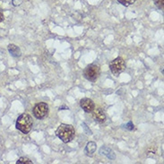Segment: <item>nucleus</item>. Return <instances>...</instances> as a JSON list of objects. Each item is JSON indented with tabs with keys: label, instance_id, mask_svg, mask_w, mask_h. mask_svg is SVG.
Instances as JSON below:
<instances>
[{
	"label": "nucleus",
	"instance_id": "nucleus-2",
	"mask_svg": "<svg viewBox=\"0 0 164 164\" xmlns=\"http://www.w3.org/2000/svg\"><path fill=\"white\" fill-rule=\"evenodd\" d=\"M33 118L31 117V115H29L27 113H23V114L20 115L16 120V124H15L16 128L24 135H27L31 132L32 128H33Z\"/></svg>",
	"mask_w": 164,
	"mask_h": 164
},
{
	"label": "nucleus",
	"instance_id": "nucleus-6",
	"mask_svg": "<svg viewBox=\"0 0 164 164\" xmlns=\"http://www.w3.org/2000/svg\"><path fill=\"white\" fill-rule=\"evenodd\" d=\"M80 107L86 113H92L95 109V104L91 99L84 98L80 100Z\"/></svg>",
	"mask_w": 164,
	"mask_h": 164
},
{
	"label": "nucleus",
	"instance_id": "nucleus-1",
	"mask_svg": "<svg viewBox=\"0 0 164 164\" xmlns=\"http://www.w3.org/2000/svg\"><path fill=\"white\" fill-rule=\"evenodd\" d=\"M57 136L65 144L71 142L75 135L74 126L68 124H61L56 130Z\"/></svg>",
	"mask_w": 164,
	"mask_h": 164
},
{
	"label": "nucleus",
	"instance_id": "nucleus-7",
	"mask_svg": "<svg viewBox=\"0 0 164 164\" xmlns=\"http://www.w3.org/2000/svg\"><path fill=\"white\" fill-rule=\"evenodd\" d=\"M92 113V117H93V118H94V120L97 121L98 123L102 124V123L105 122L106 119H107L105 112L103 111V110L100 109V108L94 109Z\"/></svg>",
	"mask_w": 164,
	"mask_h": 164
},
{
	"label": "nucleus",
	"instance_id": "nucleus-14",
	"mask_svg": "<svg viewBox=\"0 0 164 164\" xmlns=\"http://www.w3.org/2000/svg\"><path fill=\"white\" fill-rule=\"evenodd\" d=\"M125 127L126 129H127V130H129V131H132V130H134L135 126H134V123H133L132 121H129V122L125 126Z\"/></svg>",
	"mask_w": 164,
	"mask_h": 164
},
{
	"label": "nucleus",
	"instance_id": "nucleus-16",
	"mask_svg": "<svg viewBox=\"0 0 164 164\" xmlns=\"http://www.w3.org/2000/svg\"><path fill=\"white\" fill-rule=\"evenodd\" d=\"M64 109H66V110H68V108L67 107H65V106H63V107H59V110H64Z\"/></svg>",
	"mask_w": 164,
	"mask_h": 164
},
{
	"label": "nucleus",
	"instance_id": "nucleus-5",
	"mask_svg": "<svg viewBox=\"0 0 164 164\" xmlns=\"http://www.w3.org/2000/svg\"><path fill=\"white\" fill-rule=\"evenodd\" d=\"M126 69V63L124 59L118 57L110 63V70L115 75L118 76Z\"/></svg>",
	"mask_w": 164,
	"mask_h": 164
},
{
	"label": "nucleus",
	"instance_id": "nucleus-12",
	"mask_svg": "<svg viewBox=\"0 0 164 164\" xmlns=\"http://www.w3.org/2000/svg\"><path fill=\"white\" fill-rule=\"evenodd\" d=\"M16 164H33V161L28 157H21L16 161Z\"/></svg>",
	"mask_w": 164,
	"mask_h": 164
},
{
	"label": "nucleus",
	"instance_id": "nucleus-13",
	"mask_svg": "<svg viewBox=\"0 0 164 164\" xmlns=\"http://www.w3.org/2000/svg\"><path fill=\"white\" fill-rule=\"evenodd\" d=\"M154 5H155L159 9L163 10L164 0H154Z\"/></svg>",
	"mask_w": 164,
	"mask_h": 164
},
{
	"label": "nucleus",
	"instance_id": "nucleus-3",
	"mask_svg": "<svg viewBox=\"0 0 164 164\" xmlns=\"http://www.w3.org/2000/svg\"><path fill=\"white\" fill-rule=\"evenodd\" d=\"M83 74L86 80H88L90 82H95L100 74V67L96 64L88 65L84 69Z\"/></svg>",
	"mask_w": 164,
	"mask_h": 164
},
{
	"label": "nucleus",
	"instance_id": "nucleus-8",
	"mask_svg": "<svg viewBox=\"0 0 164 164\" xmlns=\"http://www.w3.org/2000/svg\"><path fill=\"white\" fill-rule=\"evenodd\" d=\"M100 153L101 155H105L107 157L109 158L110 160H115L116 159V154L115 152L112 151L111 149L108 146H102L100 149Z\"/></svg>",
	"mask_w": 164,
	"mask_h": 164
},
{
	"label": "nucleus",
	"instance_id": "nucleus-4",
	"mask_svg": "<svg viewBox=\"0 0 164 164\" xmlns=\"http://www.w3.org/2000/svg\"><path fill=\"white\" fill-rule=\"evenodd\" d=\"M49 111V105L46 102H39L36 103L33 109V116L37 119H43L48 116Z\"/></svg>",
	"mask_w": 164,
	"mask_h": 164
},
{
	"label": "nucleus",
	"instance_id": "nucleus-11",
	"mask_svg": "<svg viewBox=\"0 0 164 164\" xmlns=\"http://www.w3.org/2000/svg\"><path fill=\"white\" fill-rule=\"evenodd\" d=\"M117 1L119 4H121L122 6H124V7H129V6L133 5V4H135L136 0H117Z\"/></svg>",
	"mask_w": 164,
	"mask_h": 164
},
{
	"label": "nucleus",
	"instance_id": "nucleus-15",
	"mask_svg": "<svg viewBox=\"0 0 164 164\" xmlns=\"http://www.w3.org/2000/svg\"><path fill=\"white\" fill-rule=\"evenodd\" d=\"M5 20V16H4V13H3V11H2V9L0 8V23L1 22H3Z\"/></svg>",
	"mask_w": 164,
	"mask_h": 164
},
{
	"label": "nucleus",
	"instance_id": "nucleus-10",
	"mask_svg": "<svg viewBox=\"0 0 164 164\" xmlns=\"http://www.w3.org/2000/svg\"><path fill=\"white\" fill-rule=\"evenodd\" d=\"M96 148H97V145L94 143V142H89L85 146V152L87 156H91L92 157V154L95 152L96 151Z\"/></svg>",
	"mask_w": 164,
	"mask_h": 164
},
{
	"label": "nucleus",
	"instance_id": "nucleus-9",
	"mask_svg": "<svg viewBox=\"0 0 164 164\" xmlns=\"http://www.w3.org/2000/svg\"><path fill=\"white\" fill-rule=\"evenodd\" d=\"M7 49L9 53L11 54V56L13 58H20L22 56V51L20 49L18 46H16L15 44H9L7 47Z\"/></svg>",
	"mask_w": 164,
	"mask_h": 164
}]
</instances>
